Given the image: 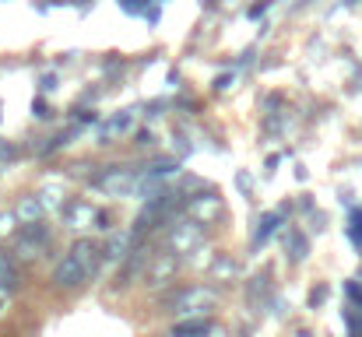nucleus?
Returning a JSON list of instances; mask_svg holds the SVG:
<instances>
[{
    "label": "nucleus",
    "instance_id": "nucleus-1",
    "mask_svg": "<svg viewBox=\"0 0 362 337\" xmlns=\"http://www.w3.org/2000/svg\"><path fill=\"white\" fill-rule=\"evenodd\" d=\"M103 256H106V249H103L99 242H92V239H78V242L71 246V253L53 267V278H49L53 288H64V292L81 288L88 278H95Z\"/></svg>",
    "mask_w": 362,
    "mask_h": 337
},
{
    "label": "nucleus",
    "instance_id": "nucleus-2",
    "mask_svg": "<svg viewBox=\"0 0 362 337\" xmlns=\"http://www.w3.org/2000/svg\"><path fill=\"white\" fill-rule=\"evenodd\" d=\"M218 302V292L215 288H204V285H190V288H180L165 299V306L180 317H204L211 306Z\"/></svg>",
    "mask_w": 362,
    "mask_h": 337
},
{
    "label": "nucleus",
    "instance_id": "nucleus-14",
    "mask_svg": "<svg viewBox=\"0 0 362 337\" xmlns=\"http://www.w3.org/2000/svg\"><path fill=\"white\" fill-rule=\"evenodd\" d=\"M306 239L299 235V232H292V260H306Z\"/></svg>",
    "mask_w": 362,
    "mask_h": 337
},
{
    "label": "nucleus",
    "instance_id": "nucleus-3",
    "mask_svg": "<svg viewBox=\"0 0 362 337\" xmlns=\"http://www.w3.org/2000/svg\"><path fill=\"white\" fill-rule=\"evenodd\" d=\"M64 222H67V228L81 232V228H92V222H106V215L95 211V208L85 204V201H71V204L64 208Z\"/></svg>",
    "mask_w": 362,
    "mask_h": 337
},
{
    "label": "nucleus",
    "instance_id": "nucleus-15",
    "mask_svg": "<svg viewBox=\"0 0 362 337\" xmlns=\"http://www.w3.org/2000/svg\"><path fill=\"white\" fill-rule=\"evenodd\" d=\"M7 299H11V288H7V285H0V313L7 309Z\"/></svg>",
    "mask_w": 362,
    "mask_h": 337
},
{
    "label": "nucleus",
    "instance_id": "nucleus-16",
    "mask_svg": "<svg viewBox=\"0 0 362 337\" xmlns=\"http://www.w3.org/2000/svg\"><path fill=\"white\" fill-rule=\"evenodd\" d=\"M53 4H71V0H53Z\"/></svg>",
    "mask_w": 362,
    "mask_h": 337
},
{
    "label": "nucleus",
    "instance_id": "nucleus-10",
    "mask_svg": "<svg viewBox=\"0 0 362 337\" xmlns=\"http://www.w3.org/2000/svg\"><path fill=\"white\" fill-rule=\"evenodd\" d=\"M211 331V324L204 320V317H194V320H180L173 331H169V337H204Z\"/></svg>",
    "mask_w": 362,
    "mask_h": 337
},
{
    "label": "nucleus",
    "instance_id": "nucleus-9",
    "mask_svg": "<svg viewBox=\"0 0 362 337\" xmlns=\"http://www.w3.org/2000/svg\"><path fill=\"white\" fill-rule=\"evenodd\" d=\"M14 218H18L21 225H35L39 218H42V201H39V197H21Z\"/></svg>",
    "mask_w": 362,
    "mask_h": 337
},
{
    "label": "nucleus",
    "instance_id": "nucleus-7",
    "mask_svg": "<svg viewBox=\"0 0 362 337\" xmlns=\"http://www.w3.org/2000/svg\"><path fill=\"white\" fill-rule=\"evenodd\" d=\"M46 242H49V235H46V228H39V225H25V235L18 239V256L21 260H32V256H39L42 249H46Z\"/></svg>",
    "mask_w": 362,
    "mask_h": 337
},
{
    "label": "nucleus",
    "instance_id": "nucleus-13",
    "mask_svg": "<svg viewBox=\"0 0 362 337\" xmlns=\"http://www.w3.org/2000/svg\"><path fill=\"white\" fill-rule=\"evenodd\" d=\"M274 222H278V215H267L264 222H260V228H257V235H253V246H260L267 235H271V228H274Z\"/></svg>",
    "mask_w": 362,
    "mask_h": 337
},
{
    "label": "nucleus",
    "instance_id": "nucleus-11",
    "mask_svg": "<svg viewBox=\"0 0 362 337\" xmlns=\"http://www.w3.org/2000/svg\"><path fill=\"white\" fill-rule=\"evenodd\" d=\"M240 274V264L229 256V253H222L218 260H215V267H211V278L215 281H226V278H236Z\"/></svg>",
    "mask_w": 362,
    "mask_h": 337
},
{
    "label": "nucleus",
    "instance_id": "nucleus-6",
    "mask_svg": "<svg viewBox=\"0 0 362 337\" xmlns=\"http://www.w3.org/2000/svg\"><path fill=\"white\" fill-rule=\"evenodd\" d=\"M95 187H99V190H106V194L127 197V194H134V190H137V176H134V172H127V169H110L106 176H99V179H95Z\"/></svg>",
    "mask_w": 362,
    "mask_h": 337
},
{
    "label": "nucleus",
    "instance_id": "nucleus-4",
    "mask_svg": "<svg viewBox=\"0 0 362 337\" xmlns=\"http://www.w3.org/2000/svg\"><path fill=\"white\" fill-rule=\"evenodd\" d=\"M187 211H190V218L201 225H211L222 218V197H215V194H201V197H190L187 201Z\"/></svg>",
    "mask_w": 362,
    "mask_h": 337
},
{
    "label": "nucleus",
    "instance_id": "nucleus-5",
    "mask_svg": "<svg viewBox=\"0 0 362 337\" xmlns=\"http://www.w3.org/2000/svg\"><path fill=\"white\" fill-rule=\"evenodd\" d=\"M197 242H201V222H194V218L180 222L169 232V249L173 253H190Z\"/></svg>",
    "mask_w": 362,
    "mask_h": 337
},
{
    "label": "nucleus",
    "instance_id": "nucleus-8",
    "mask_svg": "<svg viewBox=\"0 0 362 337\" xmlns=\"http://www.w3.org/2000/svg\"><path fill=\"white\" fill-rule=\"evenodd\" d=\"M173 274H176V256H173V253H162V256H155V264H148L144 281H148L151 288H158V285H169Z\"/></svg>",
    "mask_w": 362,
    "mask_h": 337
},
{
    "label": "nucleus",
    "instance_id": "nucleus-12",
    "mask_svg": "<svg viewBox=\"0 0 362 337\" xmlns=\"http://www.w3.org/2000/svg\"><path fill=\"white\" fill-rule=\"evenodd\" d=\"M106 256H110V260L130 256V235H127V232H123V235H113V239L106 242Z\"/></svg>",
    "mask_w": 362,
    "mask_h": 337
}]
</instances>
